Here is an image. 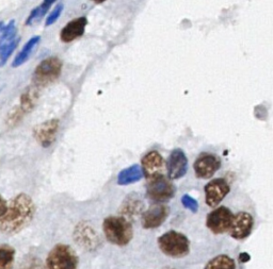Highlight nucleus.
Wrapping results in <instances>:
<instances>
[{
  "instance_id": "3",
  "label": "nucleus",
  "mask_w": 273,
  "mask_h": 269,
  "mask_svg": "<svg viewBox=\"0 0 273 269\" xmlns=\"http://www.w3.org/2000/svg\"><path fill=\"white\" fill-rule=\"evenodd\" d=\"M157 241L162 254L174 259H180L190 252V240L185 234L177 231H169L160 236Z\"/></svg>"
},
{
  "instance_id": "13",
  "label": "nucleus",
  "mask_w": 273,
  "mask_h": 269,
  "mask_svg": "<svg viewBox=\"0 0 273 269\" xmlns=\"http://www.w3.org/2000/svg\"><path fill=\"white\" fill-rule=\"evenodd\" d=\"M59 130V120H50L40 123L33 129V135L42 147L48 148L56 141Z\"/></svg>"
},
{
  "instance_id": "1",
  "label": "nucleus",
  "mask_w": 273,
  "mask_h": 269,
  "mask_svg": "<svg viewBox=\"0 0 273 269\" xmlns=\"http://www.w3.org/2000/svg\"><path fill=\"white\" fill-rule=\"evenodd\" d=\"M35 213V206L27 194H18L9 202L7 211L0 217V230L3 233L15 234L28 224Z\"/></svg>"
},
{
  "instance_id": "10",
  "label": "nucleus",
  "mask_w": 273,
  "mask_h": 269,
  "mask_svg": "<svg viewBox=\"0 0 273 269\" xmlns=\"http://www.w3.org/2000/svg\"><path fill=\"white\" fill-rule=\"evenodd\" d=\"M253 225L254 219L252 215L247 212H239L234 215L231 228L228 230L229 234L235 239H244L252 232Z\"/></svg>"
},
{
  "instance_id": "27",
  "label": "nucleus",
  "mask_w": 273,
  "mask_h": 269,
  "mask_svg": "<svg viewBox=\"0 0 273 269\" xmlns=\"http://www.w3.org/2000/svg\"><path fill=\"white\" fill-rule=\"evenodd\" d=\"M7 202H5L4 199L0 196V217L2 216V215L7 211Z\"/></svg>"
},
{
  "instance_id": "7",
  "label": "nucleus",
  "mask_w": 273,
  "mask_h": 269,
  "mask_svg": "<svg viewBox=\"0 0 273 269\" xmlns=\"http://www.w3.org/2000/svg\"><path fill=\"white\" fill-rule=\"evenodd\" d=\"M234 215L226 207H220L208 214L206 225L213 234L225 233L231 228Z\"/></svg>"
},
{
  "instance_id": "22",
  "label": "nucleus",
  "mask_w": 273,
  "mask_h": 269,
  "mask_svg": "<svg viewBox=\"0 0 273 269\" xmlns=\"http://www.w3.org/2000/svg\"><path fill=\"white\" fill-rule=\"evenodd\" d=\"M16 34H17V30H16L14 20H11L7 25L0 23V46L13 41L15 37H17Z\"/></svg>"
},
{
  "instance_id": "9",
  "label": "nucleus",
  "mask_w": 273,
  "mask_h": 269,
  "mask_svg": "<svg viewBox=\"0 0 273 269\" xmlns=\"http://www.w3.org/2000/svg\"><path fill=\"white\" fill-rule=\"evenodd\" d=\"M170 209L162 203H155L142 214L141 224L144 229H156L168 218Z\"/></svg>"
},
{
  "instance_id": "14",
  "label": "nucleus",
  "mask_w": 273,
  "mask_h": 269,
  "mask_svg": "<svg viewBox=\"0 0 273 269\" xmlns=\"http://www.w3.org/2000/svg\"><path fill=\"white\" fill-rule=\"evenodd\" d=\"M164 166V161L158 151H151L142 159V173L147 179H152L154 177L161 175Z\"/></svg>"
},
{
  "instance_id": "21",
  "label": "nucleus",
  "mask_w": 273,
  "mask_h": 269,
  "mask_svg": "<svg viewBox=\"0 0 273 269\" xmlns=\"http://www.w3.org/2000/svg\"><path fill=\"white\" fill-rule=\"evenodd\" d=\"M204 269H236V264L231 256L222 254L211 259Z\"/></svg>"
},
{
  "instance_id": "4",
  "label": "nucleus",
  "mask_w": 273,
  "mask_h": 269,
  "mask_svg": "<svg viewBox=\"0 0 273 269\" xmlns=\"http://www.w3.org/2000/svg\"><path fill=\"white\" fill-rule=\"evenodd\" d=\"M78 256L72 247L58 244L50 250L46 259V269H77Z\"/></svg>"
},
{
  "instance_id": "24",
  "label": "nucleus",
  "mask_w": 273,
  "mask_h": 269,
  "mask_svg": "<svg viewBox=\"0 0 273 269\" xmlns=\"http://www.w3.org/2000/svg\"><path fill=\"white\" fill-rule=\"evenodd\" d=\"M141 209H142L141 200H138L137 198L129 197L127 198V201H125L124 204H123L122 212L127 215H131V214L135 215L140 213Z\"/></svg>"
},
{
  "instance_id": "23",
  "label": "nucleus",
  "mask_w": 273,
  "mask_h": 269,
  "mask_svg": "<svg viewBox=\"0 0 273 269\" xmlns=\"http://www.w3.org/2000/svg\"><path fill=\"white\" fill-rule=\"evenodd\" d=\"M19 43V37H15L13 41H11L7 44L0 46V67L3 66L7 61L9 60V58L12 55L13 51L16 49Z\"/></svg>"
},
{
  "instance_id": "16",
  "label": "nucleus",
  "mask_w": 273,
  "mask_h": 269,
  "mask_svg": "<svg viewBox=\"0 0 273 269\" xmlns=\"http://www.w3.org/2000/svg\"><path fill=\"white\" fill-rule=\"evenodd\" d=\"M143 177L142 169L139 165H132L130 167L123 169L117 177V183L120 185H127L130 183L141 180Z\"/></svg>"
},
{
  "instance_id": "20",
  "label": "nucleus",
  "mask_w": 273,
  "mask_h": 269,
  "mask_svg": "<svg viewBox=\"0 0 273 269\" xmlns=\"http://www.w3.org/2000/svg\"><path fill=\"white\" fill-rule=\"evenodd\" d=\"M15 260V249L10 245H0V269H12Z\"/></svg>"
},
{
  "instance_id": "8",
  "label": "nucleus",
  "mask_w": 273,
  "mask_h": 269,
  "mask_svg": "<svg viewBox=\"0 0 273 269\" xmlns=\"http://www.w3.org/2000/svg\"><path fill=\"white\" fill-rule=\"evenodd\" d=\"M220 167V159L212 153H202L193 164L195 176L200 179L211 178Z\"/></svg>"
},
{
  "instance_id": "11",
  "label": "nucleus",
  "mask_w": 273,
  "mask_h": 269,
  "mask_svg": "<svg viewBox=\"0 0 273 269\" xmlns=\"http://www.w3.org/2000/svg\"><path fill=\"white\" fill-rule=\"evenodd\" d=\"M204 191L207 206L216 208L227 196L231 187L224 179H213L205 185Z\"/></svg>"
},
{
  "instance_id": "25",
  "label": "nucleus",
  "mask_w": 273,
  "mask_h": 269,
  "mask_svg": "<svg viewBox=\"0 0 273 269\" xmlns=\"http://www.w3.org/2000/svg\"><path fill=\"white\" fill-rule=\"evenodd\" d=\"M181 203H183V206L186 209H190V211L193 212V213L197 212V209H199V203H197V201L195 200L194 198H192L189 195H184L183 196V198H181Z\"/></svg>"
},
{
  "instance_id": "2",
  "label": "nucleus",
  "mask_w": 273,
  "mask_h": 269,
  "mask_svg": "<svg viewBox=\"0 0 273 269\" xmlns=\"http://www.w3.org/2000/svg\"><path fill=\"white\" fill-rule=\"evenodd\" d=\"M103 230L107 240L115 246L124 247L130 243L133 230L130 222L122 216H109L104 220Z\"/></svg>"
},
{
  "instance_id": "26",
  "label": "nucleus",
  "mask_w": 273,
  "mask_h": 269,
  "mask_svg": "<svg viewBox=\"0 0 273 269\" xmlns=\"http://www.w3.org/2000/svg\"><path fill=\"white\" fill-rule=\"evenodd\" d=\"M62 11H63V4L62 3H59L57 7L51 11V13L47 17L45 26L48 27V26H51L52 24H55L56 21H57V19L60 17Z\"/></svg>"
},
{
  "instance_id": "6",
  "label": "nucleus",
  "mask_w": 273,
  "mask_h": 269,
  "mask_svg": "<svg viewBox=\"0 0 273 269\" xmlns=\"http://www.w3.org/2000/svg\"><path fill=\"white\" fill-rule=\"evenodd\" d=\"M147 197L156 203L170 200L175 195V186L170 179L163 175H158L149 179L146 188Z\"/></svg>"
},
{
  "instance_id": "28",
  "label": "nucleus",
  "mask_w": 273,
  "mask_h": 269,
  "mask_svg": "<svg viewBox=\"0 0 273 269\" xmlns=\"http://www.w3.org/2000/svg\"><path fill=\"white\" fill-rule=\"evenodd\" d=\"M250 259H251L250 255L248 254H245V252H242V254L239 255V261L241 263H247L250 261Z\"/></svg>"
},
{
  "instance_id": "15",
  "label": "nucleus",
  "mask_w": 273,
  "mask_h": 269,
  "mask_svg": "<svg viewBox=\"0 0 273 269\" xmlns=\"http://www.w3.org/2000/svg\"><path fill=\"white\" fill-rule=\"evenodd\" d=\"M87 17H79L69 21L64 26L60 33V39L63 43H71L76 39H79L84 33L85 27H87Z\"/></svg>"
},
{
  "instance_id": "19",
  "label": "nucleus",
  "mask_w": 273,
  "mask_h": 269,
  "mask_svg": "<svg viewBox=\"0 0 273 269\" xmlns=\"http://www.w3.org/2000/svg\"><path fill=\"white\" fill-rule=\"evenodd\" d=\"M57 0H43V2L39 7H36L31 11L30 15L28 16V18L26 20V25L30 26L33 25L36 21H40L41 18H43L45 16V14L48 12V10L52 5L53 2H56Z\"/></svg>"
},
{
  "instance_id": "29",
  "label": "nucleus",
  "mask_w": 273,
  "mask_h": 269,
  "mask_svg": "<svg viewBox=\"0 0 273 269\" xmlns=\"http://www.w3.org/2000/svg\"><path fill=\"white\" fill-rule=\"evenodd\" d=\"M94 2H96V3H101V2H104V1H106V0H93Z\"/></svg>"
},
{
  "instance_id": "17",
  "label": "nucleus",
  "mask_w": 273,
  "mask_h": 269,
  "mask_svg": "<svg viewBox=\"0 0 273 269\" xmlns=\"http://www.w3.org/2000/svg\"><path fill=\"white\" fill-rule=\"evenodd\" d=\"M41 41V37L40 36H33L31 37V39L26 43V45L24 46L23 50H21L16 58L14 59V61L12 63V66L13 67H18L20 65H23L24 63H26L28 61V59L30 58L32 51L34 50V48L37 46Z\"/></svg>"
},
{
  "instance_id": "18",
  "label": "nucleus",
  "mask_w": 273,
  "mask_h": 269,
  "mask_svg": "<svg viewBox=\"0 0 273 269\" xmlns=\"http://www.w3.org/2000/svg\"><path fill=\"white\" fill-rule=\"evenodd\" d=\"M39 99V91L35 88H28L20 97V109L23 112H30Z\"/></svg>"
},
{
  "instance_id": "5",
  "label": "nucleus",
  "mask_w": 273,
  "mask_h": 269,
  "mask_svg": "<svg viewBox=\"0 0 273 269\" xmlns=\"http://www.w3.org/2000/svg\"><path fill=\"white\" fill-rule=\"evenodd\" d=\"M62 71V62L60 59L51 57L45 59L36 66L33 73V83L36 88H44L55 82L60 77Z\"/></svg>"
},
{
  "instance_id": "12",
  "label": "nucleus",
  "mask_w": 273,
  "mask_h": 269,
  "mask_svg": "<svg viewBox=\"0 0 273 269\" xmlns=\"http://www.w3.org/2000/svg\"><path fill=\"white\" fill-rule=\"evenodd\" d=\"M167 170L170 180L180 179L188 170V159L181 149H174L167 162Z\"/></svg>"
}]
</instances>
